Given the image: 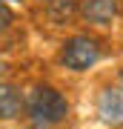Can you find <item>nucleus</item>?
I'll return each instance as SVG.
<instances>
[{"instance_id": "obj_1", "label": "nucleus", "mask_w": 123, "mask_h": 129, "mask_svg": "<svg viewBox=\"0 0 123 129\" xmlns=\"http://www.w3.org/2000/svg\"><path fill=\"white\" fill-rule=\"evenodd\" d=\"M23 112L29 115L32 126L52 129L69 118V98L52 83H34L29 95H23Z\"/></svg>"}, {"instance_id": "obj_2", "label": "nucleus", "mask_w": 123, "mask_h": 129, "mask_svg": "<svg viewBox=\"0 0 123 129\" xmlns=\"http://www.w3.org/2000/svg\"><path fill=\"white\" fill-rule=\"evenodd\" d=\"M100 57H103V43L95 35H72L69 40H63V46L57 52V63L74 75L95 69Z\"/></svg>"}, {"instance_id": "obj_3", "label": "nucleus", "mask_w": 123, "mask_h": 129, "mask_svg": "<svg viewBox=\"0 0 123 129\" xmlns=\"http://www.w3.org/2000/svg\"><path fill=\"white\" fill-rule=\"evenodd\" d=\"M120 0H77V17L92 29H106L114 23Z\"/></svg>"}, {"instance_id": "obj_4", "label": "nucleus", "mask_w": 123, "mask_h": 129, "mask_svg": "<svg viewBox=\"0 0 123 129\" xmlns=\"http://www.w3.org/2000/svg\"><path fill=\"white\" fill-rule=\"evenodd\" d=\"M97 120L109 129L123 126V83L117 86H106L97 95Z\"/></svg>"}, {"instance_id": "obj_5", "label": "nucleus", "mask_w": 123, "mask_h": 129, "mask_svg": "<svg viewBox=\"0 0 123 129\" xmlns=\"http://www.w3.org/2000/svg\"><path fill=\"white\" fill-rule=\"evenodd\" d=\"M43 14L52 26H72L77 20V0H46Z\"/></svg>"}, {"instance_id": "obj_6", "label": "nucleus", "mask_w": 123, "mask_h": 129, "mask_svg": "<svg viewBox=\"0 0 123 129\" xmlns=\"http://www.w3.org/2000/svg\"><path fill=\"white\" fill-rule=\"evenodd\" d=\"M23 115V92L14 83L0 80V120H14Z\"/></svg>"}, {"instance_id": "obj_7", "label": "nucleus", "mask_w": 123, "mask_h": 129, "mask_svg": "<svg viewBox=\"0 0 123 129\" xmlns=\"http://www.w3.org/2000/svg\"><path fill=\"white\" fill-rule=\"evenodd\" d=\"M12 23H14V12L9 9V3H0V37L12 29Z\"/></svg>"}, {"instance_id": "obj_8", "label": "nucleus", "mask_w": 123, "mask_h": 129, "mask_svg": "<svg viewBox=\"0 0 123 129\" xmlns=\"http://www.w3.org/2000/svg\"><path fill=\"white\" fill-rule=\"evenodd\" d=\"M0 3H23V0H0Z\"/></svg>"}, {"instance_id": "obj_9", "label": "nucleus", "mask_w": 123, "mask_h": 129, "mask_svg": "<svg viewBox=\"0 0 123 129\" xmlns=\"http://www.w3.org/2000/svg\"><path fill=\"white\" fill-rule=\"evenodd\" d=\"M3 69H6V63H3V57H0V75H3Z\"/></svg>"}, {"instance_id": "obj_10", "label": "nucleus", "mask_w": 123, "mask_h": 129, "mask_svg": "<svg viewBox=\"0 0 123 129\" xmlns=\"http://www.w3.org/2000/svg\"><path fill=\"white\" fill-rule=\"evenodd\" d=\"M120 83H123V72H120Z\"/></svg>"}, {"instance_id": "obj_11", "label": "nucleus", "mask_w": 123, "mask_h": 129, "mask_svg": "<svg viewBox=\"0 0 123 129\" xmlns=\"http://www.w3.org/2000/svg\"><path fill=\"white\" fill-rule=\"evenodd\" d=\"M32 129H37V126H32Z\"/></svg>"}]
</instances>
